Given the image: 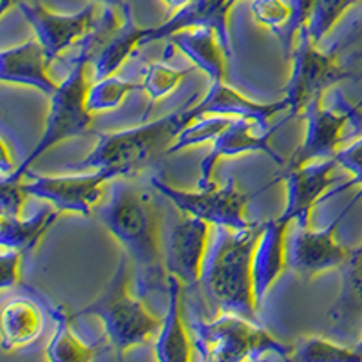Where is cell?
Listing matches in <instances>:
<instances>
[{"label":"cell","mask_w":362,"mask_h":362,"mask_svg":"<svg viewBox=\"0 0 362 362\" xmlns=\"http://www.w3.org/2000/svg\"><path fill=\"white\" fill-rule=\"evenodd\" d=\"M192 339L199 355L205 361L216 362L255 361L270 354L290 358L293 351V346L274 337L259 321L230 310H219L218 315L209 321L198 315L194 317Z\"/></svg>","instance_id":"cell-6"},{"label":"cell","mask_w":362,"mask_h":362,"mask_svg":"<svg viewBox=\"0 0 362 362\" xmlns=\"http://www.w3.org/2000/svg\"><path fill=\"white\" fill-rule=\"evenodd\" d=\"M140 45H144V28L136 25L134 18H127L124 24L103 40V47L93 58V76L95 80L116 74L127 62V58Z\"/></svg>","instance_id":"cell-26"},{"label":"cell","mask_w":362,"mask_h":362,"mask_svg":"<svg viewBox=\"0 0 362 362\" xmlns=\"http://www.w3.org/2000/svg\"><path fill=\"white\" fill-rule=\"evenodd\" d=\"M190 71L192 69L174 67L169 62H151L144 69L141 89L147 95L148 102L156 103L174 93L180 83L189 76Z\"/></svg>","instance_id":"cell-30"},{"label":"cell","mask_w":362,"mask_h":362,"mask_svg":"<svg viewBox=\"0 0 362 362\" xmlns=\"http://www.w3.org/2000/svg\"><path fill=\"white\" fill-rule=\"evenodd\" d=\"M51 62L37 38L4 47L0 53V80L9 86H24L51 96L58 83L49 74Z\"/></svg>","instance_id":"cell-19"},{"label":"cell","mask_w":362,"mask_h":362,"mask_svg":"<svg viewBox=\"0 0 362 362\" xmlns=\"http://www.w3.org/2000/svg\"><path fill=\"white\" fill-rule=\"evenodd\" d=\"M28 199L29 196L21 181H0V216L2 218H21V216H24V206Z\"/></svg>","instance_id":"cell-34"},{"label":"cell","mask_w":362,"mask_h":362,"mask_svg":"<svg viewBox=\"0 0 362 362\" xmlns=\"http://www.w3.org/2000/svg\"><path fill=\"white\" fill-rule=\"evenodd\" d=\"M362 0H315L312 17H310L306 33L310 35L315 44L321 45L339 22L346 17V13L351 11Z\"/></svg>","instance_id":"cell-31"},{"label":"cell","mask_w":362,"mask_h":362,"mask_svg":"<svg viewBox=\"0 0 362 362\" xmlns=\"http://www.w3.org/2000/svg\"><path fill=\"white\" fill-rule=\"evenodd\" d=\"M95 42H98L96 29L83 40L80 54L74 58L64 80L58 83L57 90L49 96V105H47V115H45L44 131L40 138L8 180H21L33 167V163H37L45 153H49L51 148L62 141L87 136L90 132L95 115L87 107V90L90 86L87 78V64H89Z\"/></svg>","instance_id":"cell-4"},{"label":"cell","mask_w":362,"mask_h":362,"mask_svg":"<svg viewBox=\"0 0 362 362\" xmlns=\"http://www.w3.org/2000/svg\"><path fill=\"white\" fill-rule=\"evenodd\" d=\"M183 290L185 286L173 276H167V308L154 341V358L161 362H185L192 358L194 339L183 319Z\"/></svg>","instance_id":"cell-20"},{"label":"cell","mask_w":362,"mask_h":362,"mask_svg":"<svg viewBox=\"0 0 362 362\" xmlns=\"http://www.w3.org/2000/svg\"><path fill=\"white\" fill-rule=\"evenodd\" d=\"M234 122V118H226V116L206 115L192 119L190 124L181 129L174 144L170 145L167 154H177L189 148L199 147V145H212L219 138L223 131Z\"/></svg>","instance_id":"cell-29"},{"label":"cell","mask_w":362,"mask_h":362,"mask_svg":"<svg viewBox=\"0 0 362 362\" xmlns=\"http://www.w3.org/2000/svg\"><path fill=\"white\" fill-rule=\"evenodd\" d=\"M354 348H355V351H357V354L361 355V358H362V328H361V337H358L357 344H355Z\"/></svg>","instance_id":"cell-43"},{"label":"cell","mask_w":362,"mask_h":362,"mask_svg":"<svg viewBox=\"0 0 362 362\" xmlns=\"http://www.w3.org/2000/svg\"><path fill=\"white\" fill-rule=\"evenodd\" d=\"M290 223L283 218L263 221L259 239L255 243L252 257V276L257 305H263L272 286L288 270V228Z\"/></svg>","instance_id":"cell-17"},{"label":"cell","mask_w":362,"mask_h":362,"mask_svg":"<svg viewBox=\"0 0 362 362\" xmlns=\"http://www.w3.org/2000/svg\"><path fill=\"white\" fill-rule=\"evenodd\" d=\"M325 96H317L303 111L305 136L286 160L284 169L335 158L344 145L350 144L348 131L357 132V136L362 132V111L358 105L348 102L341 93H335L334 102L326 105Z\"/></svg>","instance_id":"cell-7"},{"label":"cell","mask_w":362,"mask_h":362,"mask_svg":"<svg viewBox=\"0 0 362 362\" xmlns=\"http://www.w3.org/2000/svg\"><path fill=\"white\" fill-rule=\"evenodd\" d=\"M151 185L165 199H169L177 212L203 219L216 228L241 230L254 223L247 216L250 196L239 189L234 177H228L223 187L210 183L196 190L180 189L158 176L151 180Z\"/></svg>","instance_id":"cell-8"},{"label":"cell","mask_w":362,"mask_h":362,"mask_svg":"<svg viewBox=\"0 0 362 362\" xmlns=\"http://www.w3.org/2000/svg\"><path fill=\"white\" fill-rule=\"evenodd\" d=\"M198 95L190 96L187 103L161 118L98 134L95 147L87 156L69 165L71 170H105L116 177H131L141 173L160 154L169 153L170 145L181 129L196 119L194 102Z\"/></svg>","instance_id":"cell-2"},{"label":"cell","mask_w":362,"mask_h":362,"mask_svg":"<svg viewBox=\"0 0 362 362\" xmlns=\"http://www.w3.org/2000/svg\"><path fill=\"white\" fill-rule=\"evenodd\" d=\"M24 2H29V0H0V15L6 17L11 9L18 8V6L24 4Z\"/></svg>","instance_id":"cell-41"},{"label":"cell","mask_w":362,"mask_h":362,"mask_svg":"<svg viewBox=\"0 0 362 362\" xmlns=\"http://www.w3.org/2000/svg\"><path fill=\"white\" fill-rule=\"evenodd\" d=\"M339 71H341V82L362 80V47L341 54L339 57Z\"/></svg>","instance_id":"cell-38"},{"label":"cell","mask_w":362,"mask_h":362,"mask_svg":"<svg viewBox=\"0 0 362 362\" xmlns=\"http://www.w3.org/2000/svg\"><path fill=\"white\" fill-rule=\"evenodd\" d=\"M18 165H15V156L9 151V144L2 138V161H0V169H2V180H8L17 170Z\"/></svg>","instance_id":"cell-40"},{"label":"cell","mask_w":362,"mask_h":362,"mask_svg":"<svg viewBox=\"0 0 362 362\" xmlns=\"http://www.w3.org/2000/svg\"><path fill=\"white\" fill-rule=\"evenodd\" d=\"M141 89V82L119 78L116 74H109L95 80L87 90V107L93 115L111 112L122 107L127 96L134 90Z\"/></svg>","instance_id":"cell-27"},{"label":"cell","mask_w":362,"mask_h":362,"mask_svg":"<svg viewBox=\"0 0 362 362\" xmlns=\"http://www.w3.org/2000/svg\"><path fill=\"white\" fill-rule=\"evenodd\" d=\"M131 263L125 255L119 257L115 274L105 288L90 300L89 305L74 312V317H96L105 329V337L111 342L118 357L134 346L156 339L161 319L148 312L140 293L132 292Z\"/></svg>","instance_id":"cell-5"},{"label":"cell","mask_w":362,"mask_h":362,"mask_svg":"<svg viewBox=\"0 0 362 362\" xmlns=\"http://www.w3.org/2000/svg\"><path fill=\"white\" fill-rule=\"evenodd\" d=\"M95 216L131 263L136 292L145 299L154 290H167L165 238L153 196L131 183V177H116L109 183L107 196L95 209Z\"/></svg>","instance_id":"cell-1"},{"label":"cell","mask_w":362,"mask_h":362,"mask_svg":"<svg viewBox=\"0 0 362 362\" xmlns=\"http://www.w3.org/2000/svg\"><path fill=\"white\" fill-rule=\"evenodd\" d=\"M290 76L284 83V96L288 103L290 118L305 111L312 100L325 96L334 86L341 82L339 57L310 38L306 29L297 37L290 54Z\"/></svg>","instance_id":"cell-10"},{"label":"cell","mask_w":362,"mask_h":362,"mask_svg":"<svg viewBox=\"0 0 362 362\" xmlns=\"http://www.w3.org/2000/svg\"><path fill=\"white\" fill-rule=\"evenodd\" d=\"M0 344L6 354L35 344L44 332V312L33 299L13 297L6 300L0 317Z\"/></svg>","instance_id":"cell-23"},{"label":"cell","mask_w":362,"mask_h":362,"mask_svg":"<svg viewBox=\"0 0 362 362\" xmlns=\"http://www.w3.org/2000/svg\"><path fill=\"white\" fill-rule=\"evenodd\" d=\"M103 11H109L116 17H119L122 21H127V18L132 17V9L129 0H93Z\"/></svg>","instance_id":"cell-39"},{"label":"cell","mask_w":362,"mask_h":362,"mask_svg":"<svg viewBox=\"0 0 362 362\" xmlns=\"http://www.w3.org/2000/svg\"><path fill=\"white\" fill-rule=\"evenodd\" d=\"M290 361L300 362H350L362 361L361 355L355 351L354 346L339 344L321 335H308L293 344V351Z\"/></svg>","instance_id":"cell-28"},{"label":"cell","mask_w":362,"mask_h":362,"mask_svg":"<svg viewBox=\"0 0 362 362\" xmlns=\"http://www.w3.org/2000/svg\"><path fill=\"white\" fill-rule=\"evenodd\" d=\"M274 129H263L252 122V119L238 118L234 119L225 131L219 134L218 140L210 145V151L199 163L198 187H206L212 183V174L221 160L226 158H238L245 154H267L277 165L284 167L286 160L277 151H274L270 138Z\"/></svg>","instance_id":"cell-15"},{"label":"cell","mask_w":362,"mask_h":362,"mask_svg":"<svg viewBox=\"0 0 362 362\" xmlns=\"http://www.w3.org/2000/svg\"><path fill=\"white\" fill-rule=\"evenodd\" d=\"M234 4V0H192L185 8L170 13V17L161 24L144 28V45L165 40L183 29L212 28L219 35V40L226 53L232 57L228 17Z\"/></svg>","instance_id":"cell-16"},{"label":"cell","mask_w":362,"mask_h":362,"mask_svg":"<svg viewBox=\"0 0 362 362\" xmlns=\"http://www.w3.org/2000/svg\"><path fill=\"white\" fill-rule=\"evenodd\" d=\"M161 2H163V4L169 8L170 13H174V11H177V9L185 8V6L190 4L192 0H161Z\"/></svg>","instance_id":"cell-42"},{"label":"cell","mask_w":362,"mask_h":362,"mask_svg":"<svg viewBox=\"0 0 362 362\" xmlns=\"http://www.w3.org/2000/svg\"><path fill=\"white\" fill-rule=\"evenodd\" d=\"M329 321L339 334L362 328V241L350 248L341 267V290L329 310Z\"/></svg>","instance_id":"cell-22"},{"label":"cell","mask_w":362,"mask_h":362,"mask_svg":"<svg viewBox=\"0 0 362 362\" xmlns=\"http://www.w3.org/2000/svg\"><path fill=\"white\" fill-rule=\"evenodd\" d=\"M337 160L329 158L312 161L296 169H284V174L281 176L284 181V206L279 218L290 225H310L313 206L332 187L337 185Z\"/></svg>","instance_id":"cell-14"},{"label":"cell","mask_w":362,"mask_h":362,"mask_svg":"<svg viewBox=\"0 0 362 362\" xmlns=\"http://www.w3.org/2000/svg\"><path fill=\"white\" fill-rule=\"evenodd\" d=\"M100 6L89 0L80 11L58 13L40 2H24L18 11L33 29V35L53 64L74 44L86 40L96 29V11Z\"/></svg>","instance_id":"cell-12"},{"label":"cell","mask_w":362,"mask_h":362,"mask_svg":"<svg viewBox=\"0 0 362 362\" xmlns=\"http://www.w3.org/2000/svg\"><path fill=\"white\" fill-rule=\"evenodd\" d=\"M250 13L259 28L279 37L290 21L288 0H250Z\"/></svg>","instance_id":"cell-32"},{"label":"cell","mask_w":362,"mask_h":362,"mask_svg":"<svg viewBox=\"0 0 362 362\" xmlns=\"http://www.w3.org/2000/svg\"><path fill=\"white\" fill-rule=\"evenodd\" d=\"M25 255L13 248L0 247V286L2 290H9L21 283L22 259Z\"/></svg>","instance_id":"cell-36"},{"label":"cell","mask_w":362,"mask_h":362,"mask_svg":"<svg viewBox=\"0 0 362 362\" xmlns=\"http://www.w3.org/2000/svg\"><path fill=\"white\" fill-rule=\"evenodd\" d=\"M339 167L351 176L348 185H358L362 190V132L341 148L335 156Z\"/></svg>","instance_id":"cell-35"},{"label":"cell","mask_w":362,"mask_h":362,"mask_svg":"<svg viewBox=\"0 0 362 362\" xmlns=\"http://www.w3.org/2000/svg\"><path fill=\"white\" fill-rule=\"evenodd\" d=\"M261 228L263 223H252L241 230L218 228L202 277L206 296L219 310H230L254 321H257L259 305L254 292L252 257Z\"/></svg>","instance_id":"cell-3"},{"label":"cell","mask_w":362,"mask_h":362,"mask_svg":"<svg viewBox=\"0 0 362 362\" xmlns=\"http://www.w3.org/2000/svg\"><path fill=\"white\" fill-rule=\"evenodd\" d=\"M169 47L189 58L196 69L206 74L210 82H223L228 73V58L219 35L212 28H192L169 37Z\"/></svg>","instance_id":"cell-21"},{"label":"cell","mask_w":362,"mask_h":362,"mask_svg":"<svg viewBox=\"0 0 362 362\" xmlns=\"http://www.w3.org/2000/svg\"><path fill=\"white\" fill-rule=\"evenodd\" d=\"M361 194L355 196L354 202L341 214L335 216L334 221L325 228L317 230L310 225L293 223V230L288 232V270L303 279L321 276L332 270H341L350 255V248H346L337 239L339 225L350 212L354 203L361 198Z\"/></svg>","instance_id":"cell-11"},{"label":"cell","mask_w":362,"mask_h":362,"mask_svg":"<svg viewBox=\"0 0 362 362\" xmlns=\"http://www.w3.org/2000/svg\"><path fill=\"white\" fill-rule=\"evenodd\" d=\"M60 216L57 209L47 205L31 216L0 218V247L13 248L24 255L31 254Z\"/></svg>","instance_id":"cell-24"},{"label":"cell","mask_w":362,"mask_h":362,"mask_svg":"<svg viewBox=\"0 0 362 362\" xmlns=\"http://www.w3.org/2000/svg\"><path fill=\"white\" fill-rule=\"evenodd\" d=\"M357 47H362V8L358 9L357 17L350 22V25L342 31L341 37L334 44L328 45V51L341 57V54L357 49Z\"/></svg>","instance_id":"cell-37"},{"label":"cell","mask_w":362,"mask_h":362,"mask_svg":"<svg viewBox=\"0 0 362 362\" xmlns=\"http://www.w3.org/2000/svg\"><path fill=\"white\" fill-rule=\"evenodd\" d=\"M234 2H235V4H238V2H239V0H234Z\"/></svg>","instance_id":"cell-44"},{"label":"cell","mask_w":362,"mask_h":362,"mask_svg":"<svg viewBox=\"0 0 362 362\" xmlns=\"http://www.w3.org/2000/svg\"><path fill=\"white\" fill-rule=\"evenodd\" d=\"M115 176L105 170H80L74 174H37L29 169L21 183L29 198L44 202L60 214L89 218L102 203Z\"/></svg>","instance_id":"cell-9"},{"label":"cell","mask_w":362,"mask_h":362,"mask_svg":"<svg viewBox=\"0 0 362 362\" xmlns=\"http://www.w3.org/2000/svg\"><path fill=\"white\" fill-rule=\"evenodd\" d=\"M194 112H196V118L216 115L234 119H252L259 127L268 129L270 127L268 124L274 116L288 112V103L284 98H281L279 102H257L223 80V82L210 83L205 96L194 102Z\"/></svg>","instance_id":"cell-18"},{"label":"cell","mask_w":362,"mask_h":362,"mask_svg":"<svg viewBox=\"0 0 362 362\" xmlns=\"http://www.w3.org/2000/svg\"><path fill=\"white\" fill-rule=\"evenodd\" d=\"M290 4V21L286 24V28L283 29V33L279 35V40L283 44L284 57L286 60L292 54L293 45H296L297 37L303 29L308 25L310 17H312L313 6H315V0H288Z\"/></svg>","instance_id":"cell-33"},{"label":"cell","mask_w":362,"mask_h":362,"mask_svg":"<svg viewBox=\"0 0 362 362\" xmlns=\"http://www.w3.org/2000/svg\"><path fill=\"white\" fill-rule=\"evenodd\" d=\"M210 223L180 212V218L165 238L163 257L167 276L176 277L185 288H194L202 283L210 250Z\"/></svg>","instance_id":"cell-13"},{"label":"cell","mask_w":362,"mask_h":362,"mask_svg":"<svg viewBox=\"0 0 362 362\" xmlns=\"http://www.w3.org/2000/svg\"><path fill=\"white\" fill-rule=\"evenodd\" d=\"M51 319L54 322L53 335L45 346V358L51 362H82L95 357V348L76 335L71 326V319L74 315L67 313V310L60 305L49 303L45 305Z\"/></svg>","instance_id":"cell-25"}]
</instances>
